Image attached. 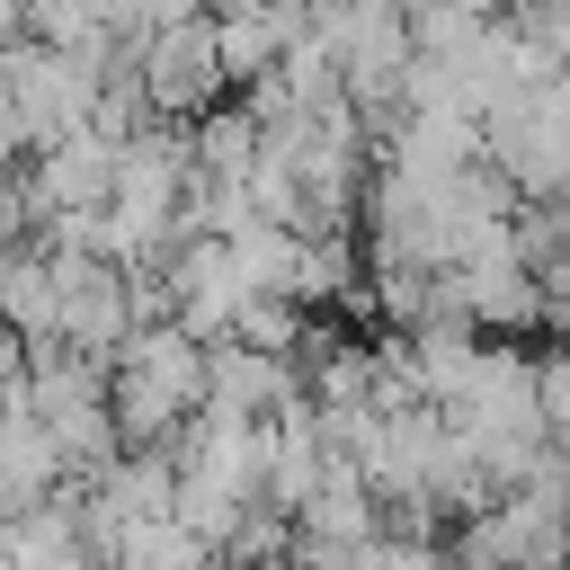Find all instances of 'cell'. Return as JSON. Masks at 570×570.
I'll return each instance as SVG.
<instances>
[{"label":"cell","instance_id":"obj_1","mask_svg":"<svg viewBox=\"0 0 570 570\" xmlns=\"http://www.w3.org/2000/svg\"><path fill=\"white\" fill-rule=\"evenodd\" d=\"M205 383H214V365L187 321H134V338L116 347V374H107L125 445H169L205 410Z\"/></svg>","mask_w":570,"mask_h":570},{"label":"cell","instance_id":"obj_2","mask_svg":"<svg viewBox=\"0 0 570 570\" xmlns=\"http://www.w3.org/2000/svg\"><path fill=\"white\" fill-rule=\"evenodd\" d=\"M481 151L517 196H570V62L481 116Z\"/></svg>","mask_w":570,"mask_h":570},{"label":"cell","instance_id":"obj_3","mask_svg":"<svg viewBox=\"0 0 570 570\" xmlns=\"http://www.w3.org/2000/svg\"><path fill=\"white\" fill-rule=\"evenodd\" d=\"M142 89H151V116H178V125H196L205 107H223V98H232L223 36H214V0L142 36Z\"/></svg>","mask_w":570,"mask_h":570},{"label":"cell","instance_id":"obj_4","mask_svg":"<svg viewBox=\"0 0 570 570\" xmlns=\"http://www.w3.org/2000/svg\"><path fill=\"white\" fill-rule=\"evenodd\" d=\"M45 249H53V285H62V338L116 356L134 338V267L107 249H80V240H45Z\"/></svg>","mask_w":570,"mask_h":570},{"label":"cell","instance_id":"obj_5","mask_svg":"<svg viewBox=\"0 0 570 570\" xmlns=\"http://www.w3.org/2000/svg\"><path fill=\"white\" fill-rule=\"evenodd\" d=\"M445 303H454V321H472L490 338H534L552 294L517 249H490V258H454L445 267Z\"/></svg>","mask_w":570,"mask_h":570},{"label":"cell","instance_id":"obj_6","mask_svg":"<svg viewBox=\"0 0 570 570\" xmlns=\"http://www.w3.org/2000/svg\"><path fill=\"white\" fill-rule=\"evenodd\" d=\"M160 276H169L178 321H187L196 338H223V330H232V312H240V294H249V276H240V258H232V240H223V232H187V240L160 258Z\"/></svg>","mask_w":570,"mask_h":570},{"label":"cell","instance_id":"obj_7","mask_svg":"<svg viewBox=\"0 0 570 570\" xmlns=\"http://www.w3.org/2000/svg\"><path fill=\"white\" fill-rule=\"evenodd\" d=\"M205 365H214L205 401H223V410H240V419H276V410L312 401V392H303V365H294V356H276V347H249V338H205Z\"/></svg>","mask_w":570,"mask_h":570},{"label":"cell","instance_id":"obj_8","mask_svg":"<svg viewBox=\"0 0 570 570\" xmlns=\"http://www.w3.org/2000/svg\"><path fill=\"white\" fill-rule=\"evenodd\" d=\"M27 178H36V205H45V214L107 205V196H116V142H107L98 125H71L62 142H45V151L27 160Z\"/></svg>","mask_w":570,"mask_h":570},{"label":"cell","instance_id":"obj_9","mask_svg":"<svg viewBox=\"0 0 570 570\" xmlns=\"http://www.w3.org/2000/svg\"><path fill=\"white\" fill-rule=\"evenodd\" d=\"M0 312H9L27 338H62V285H53V249H45V240L0 249Z\"/></svg>","mask_w":570,"mask_h":570},{"label":"cell","instance_id":"obj_10","mask_svg":"<svg viewBox=\"0 0 570 570\" xmlns=\"http://www.w3.org/2000/svg\"><path fill=\"white\" fill-rule=\"evenodd\" d=\"M18 18H27V36H45V45H89V36H107V0H18Z\"/></svg>","mask_w":570,"mask_h":570},{"label":"cell","instance_id":"obj_11","mask_svg":"<svg viewBox=\"0 0 570 570\" xmlns=\"http://www.w3.org/2000/svg\"><path fill=\"white\" fill-rule=\"evenodd\" d=\"M534 401H543V436L570 454V347H543L534 356Z\"/></svg>","mask_w":570,"mask_h":570},{"label":"cell","instance_id":"obj_12","mask_svg":"<svg viewBox=\"0 0 570 570\" xmlns=\"http://www.w3.org/2000/svg\"><path fill=\"white\" fill-rule=\"evenodd\" d=\"M410 9H419V0H410Z\"/></svg>","mask_w":570,"mask_h":570}]
</instances>
